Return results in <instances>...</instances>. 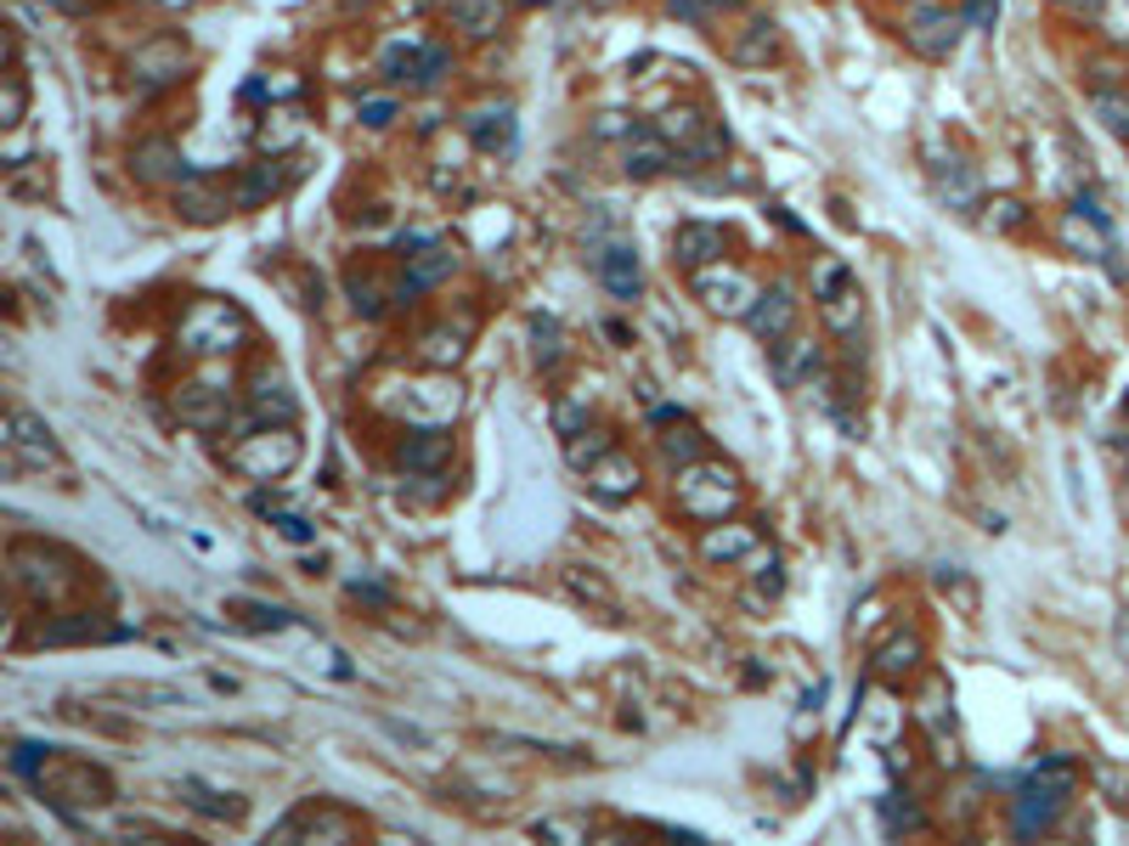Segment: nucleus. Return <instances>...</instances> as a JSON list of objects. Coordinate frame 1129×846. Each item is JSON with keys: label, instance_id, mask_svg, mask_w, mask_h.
<instances>
[{"label": "nucleus", "instance_id": "f257e3e1", "mask_svg": "<svg viewBox=\"0 0 1129 846\" xmlns=\"http://www.w3.org/2000/svg\"><path fill=\"white\" fill-rule=\"evenodd\" d=\"M1073 784H1078L1073 762H1062V757L1040 762L1034 773L1022 779V790H1016V807H1011V829H1016V835H1040V829H1051V824L1062 818V807H1067Z\"/></svg>", "mask_w": 1129, "mask_h": 846}, {"label": "nucleus", "instance_id": "f03ea898", "mask_svg": "<svg viewBox=\"0 0 1129 846\" xmlns=\"http://www.w3.org/2000/svg\"><path fill=\"white\" fill-rule=\"evenodd\" d=\"M741 503V480L723 463H690L678 474V508L701 520V525H723V514Z\"/></svg>", "mask_w": 1129, "mask_h": 846}, {"label": "nucleus", "instance_id": "7ed1b4c3", "mask_svg": "<svg viewBox=\"0 0 1129 846\" xmlns=\"http://www.w3.org/2000/svg\"><path fill=\"white\" fill-rule=\"evenodd\" d=\"M243 339H249V317L226 300H199L181 317V344L192 356H226Z\"/></svg>", "mask_w": 1129, "mask_h": 846}, {"label": "nucleus", "instance_id": "20e7f679", "mask_svg": "<svg viewBox=\"0 0 1129 846\" xmlns=\"http://www.w3.org/2000/svg\"><path fill=\"white\" fill-rule=\"evenodd\" d=\"M226 463L243 474V480H283L294 463H300V440L288 435V424H266V429H255V435H243L232 452H226Z\"/></svg>", "mask_w": 1129, "mask_h": 846}, {"label": "nucleus", "instance_id": "39448f33", "mask_svg": "<svg viewBox=\"0 0 1129 846\" xmlns=\"http://www.w3.org/2000/svg\"><path fill=\"white\" fill-rule=\"evenodd\" d=\"M7 463L23 469V474H45V469H57V474H63V452H57L52 429L34 424L23 407L7 413Z\"/></svg>", "mask_w": 1129, "mask_h": 846}, {"label": "nucleus", "instance_id": "423d86ee", "mask_svg": "<svg viewBox=\"0 0 1129 846\" xmlns=\"http://www.w3.org/2000/svg\"><path fill=\"white\" fill-rule=\"evenodd\" d=\"M690 282L706 300V311H717V317H752V306L763 300V288L741 266H701V271H690Z\"/></svg>", "mask_w": 1129, "mask_h": 846}, {"label": "nucleus", "instance_id": "0eeeda50", "mask_svg": "<svg viewBox=\"0 0 1129 846\" xmlns=\"http://www.w3.org/2000/svg\"><path fill=\"white\" fill-rule=\"evenodd\" d=\"M226 407H232L226 384H210V378H192V384H181V395H175V413H181V424H192V429H221V424H226Z\"/></svg>", "mask_w": 1129, "mask_h": 846}, {"label": "nucleus", "instance_id": "6e6552de", "mask_svg": "<svg viewBox=\"0 0 1129 846\" xmlns=\"http://www.w3.org/2000/svg\"><path fill=\"white\" fill-rule=\"evenodd\" d=\"M746 328H752L763 344H785V339H791V328H797V300H791V288H785V282L763 288V300L752 306Z\"/></svg>", "mask_w": 1129, "mask_h": 846}, {"label": "nucleus", "instance_id": "1a4fd4ad", "mask_svg": "<svg viewBox=\"0 0 1129 846\" xmlns=\"http://www.w3.org/2000/svg\"><path fill=\"white\" fill-rule=\"evenodd\" d=\"M328 835V840H356V818L345 813V807H300V813H288L283 824H277V840H288V835Z\"/></svg>", "mask_w": 1129, "mask_h": 846}, {"label": "nucleus", "instance_id": "9d476101", "mask_svg": "<svg viewBox=\"0 0 1129 846\" xmlns=\"http://www.w3.org/2000/svg\"><path fill=\"white\" fill-rule=\"evenodd\" d=\"M294 413H300V401L288 395V378H283V373H271V367H266V373H255V389H249V418H255V424H271V418H277V424H294Z\"/></svg>", "mask_w": 1129, "mask_h": 846}, {"label": "nucleus", "instance_id": "9b49d317", "mask_svg": "<svg viewBox=\"0 0 1129 846\" xmlns=\"http://www.w3.org/2000/svg\"><path fill=\"white\" fill-rule=\"evenodd\" d=\"M672 255L690 266V271H701V266L723 260V232L706 226V221H683V226L672 232Z\"/></svg>", "mask_w": 1129, "mask_h": 846}, {"label": "nucleus", "instance_id": "f8f14e48", "mask_svg": "<svg viewBox=\"0 0 1129 846\" xmlns=\"http://www.w3.org/2000/svg\"><path fill=\"white\" fill-rule=\"evenodd\" d=\"M226 210H232V197H226L215 181L187 175V181L175 186V215H181V221H221Z\"/></svg>", "mask_w": 1129, "mask_h": 846}, {"label": "nucleus", "instance_id": "ddd939ff", "mask_svg": "<svg viewBox=\"0 0 1129 846\" xmlns=\"http://www.w3.org/2000/svg\"><path fill=\"white\" fill-rule=\"evenodd\" d=\"M136 79L141 85H170V79H181V68H187V52L175 40H147L141 52H136Z\"/></svg>", "mask_w": 1129, "mask_h": 846}, {"label": "nucleus", "instance_id": "4468645a", "mask_svg": "<svg viewBox=\"0 0 1129 846\" xmlns=\"http://www.w3.org/2000/svg\"><path fill=\"white\" fill-rule=\"evenodd\" d=\"M587 485H594V491L605 496V503H621V496H632V491H638V469H632V463L616 452V446H610V452H605L599 463H587Z\"/></svg>", "mask_w": 1129, "mask_h": 846}, {"label": "nucleus", "instance_id": "2eb2a0df", "mask_svg": "<svg viewBox=\"0 0 1129 846\" xmlns=\"http://www.w3.org/2000/svg\"><path fill=\"white\" fill-rule=\"evenodd\" d=\"M955 40H960V18L949 12H915V29H909V45L926 57H949L955 52Z\"/></svg>", "mask_w": 1129, "mask_h": 846}, {"label": "nucleus", "instance_id": "dca6fc26", "mask_svg": "<svg viewBox=\"0 0 1129 846\" xmlns=\"http://www.w3.org/2000/svg\"><path fill=\"white\" fill-rule=\"evenodd\" d=\"M130 170L141 175V181H187V164H181V153L170 141H141L136 153H130Z\"/></svg>", "mask_w": 1129, "mask_h": 846}, {"label": "nucleus", "instance_id": "f3484780", "mask_svg": "<svg viewBox=\"0 0 1129 846\" xmlns=\"http://www.w3.org/2000/svg\"><path fill=\"white\" fill-rule=\"evenodd\" d=\"M672 164V141L661 136V130H632V141H627V175H661Z\"/></svg>", "mask_w": 1129, "mask_h": 846}, {"label": "nucleus", "instance_id": "a211bd4d", "mask_svg": "<svg viewBox=\"0 0 1129 846\" xmlns=\"http://www.w3.org/2000/svg\"><path fill=\"white\" fill-rule=\"evenodd\" d=\"M413 266H407V282H402V300L407 293H418V288H429V282H440V277H452L458 271V255L447 243H429L424 255H407Z\"/></svg>", "mask_w": 1129, "mask_h": 846}, {"label": "nucleus", "instance_id": "6ab92c4d", "mask_svg": "<svg viewBox=\"0 0 1129 846\" xmlns=\"http://www.w3.org/2000/svg\"><path fill=\"white\" fill-rule=\"evenodd\" d=\"M599 277H605V288L616 293V300H638V255L627 243H610L599 255Z\"/></svg>", "mask_w": 1129, "mask_h": 846}, {"label": "nucleus", "instance_id": "aec40b11", "mask_svg": "<svg viewBox=\"0 0 1129 846\" xmlns=\"http://www.w3.org/2000/svg\"><path fill=\"white\" fill-rule=\"evenodd\" d=\"M469 136L486 153H509L514 147V108H475L469 114Z\"/></svg>", "mask_w": 1129, "mask_h": 846}, {"label": "nucleus", "instance_id": "412c9836", "mask_svg": "<svg viewBox=\"0 0 1129 846\" xmlns=\"http://www.w3.org/2000/svg\"><path fill=\"white\" fill-rule=\"evenodd\" d=\"M447 458H452V435H447V429H418V435L402 446V463L418 469V474H435Z\"/></svg>", "mask_w": 1129, "mask_h": 846}, {"label": "nucleus", "instance_id": "4be33fe9", "mask_svg": "<svg viewBox=\"0 0 1129 846\" xmlns=\"http://www.w3.org/2000/svg\"><path fill=\"white\" fill-rule=\"evenodd\" d=\"M752 547H757V531H746V525H728V531L712 525V531L701 536V554H706L712 565H717V559H746Z\"/></svg>", "mask_w": 1129, "mask_h": 846}, {"label": "nucleus", "instance_id": "5701e85b", "mask_svg": "<svg viewBox=\"0 0 1129 846\" xmlns=\"http://www.w3.org/2000/svg\"><path fill=\"white\" fill-rule=\"evenodd\" d=\"M915 661H920V638H915V632H909V638L898 632L887 650H875V672H881V677H909Z\"/></svg>", "mask_w": 1129, "mask_h": 846}, {"label": "nucleus", "instance_id": "b1692460", "mask_svg": "<svg viewBox=\"0 0 1129 846\" xmlns=\"http://www.w3.org/2000/svg\"><path fill=\"white\" fill-rule=\"evenodd\" d=\"M226 610H232V621H237V627H249V632H277V627H288V610H283V604H255V599H232Z\"/></svg>", "mask_w": 1129, "mask_h": 846}, {"label": "nucleus", "instance_id": "393cba45", "mask_svg": "<svg viewBox=\"0 0 1129 846\" xmlns=\"http://www.w3.org/2000/svg\"><path fill=\"white\" fill-rule=\"evenodd\" d=\"M458 356H464V333H424L418 339V362L424 367H458Z\"/></svg>", "mask_w": 1129, "mask_h": 846}, {"label": "nucleus", "instance_id": "a878e982", "mask_svg": "<svg viewBox=\"0 0 1129 846\" xmlns=\"http://www.w3.org/2000/svg\"><path fill=\"white\" fill-rule=\"evenodd\" d=\"M271 192H277V164H255L249 175L237 181V192H232V204H237V210H255L260 197H271Z\"/></svg>", "mask_w": 1129, "mask_h": 846}, {"label": "nucleus", "instance_id": "bb28decb", "mask_svg": "<svg viewBox=\"0 0 1129 846\" xmlns=\"http://www.w3.org/2000/svg\"><path fill=\"white\" fill-rule=\"evenodd\" d=\"M452 18H458L469 34H492L498 18H503V7H498V0H452Z\"/></svg>", "mask_w": 1129, "mask_h": 846}, {"label": "nucleus", "instance_id": "cd10ccee", "mask_svg": "<svg viewBox=\"0 0 1129 846\" xmlns=\"http://www.w3.org/2000/svg\"><path fill=\"white\" fill-rule=\"evenodd\" d=\"M181 795H187V802L199 807V813H210V818H243V802H210L215 790H204V784H192V779L181 784Z\"/></svg>", "mask_w": 1129, "mask_h": 846}, {"label": "nucleus", "instance_id": "c85d7f7f", "mask_svg": "<svg viewBox=\"0 0 1129 846\" xmlns=\"http://www.w3.org/2000/svg\"><path fill=\"white\" fill-rule=\"evenodd\" d=\"M418 63H424V52H413V45H390V52H384V74L390 79H407V74L418 79Z\"/></svg>", "mask_w": 1129, "mask_h": 846}, {"label": "nucleus", "instance_id": "c756f323", "mask_svg": "<svg viewBox=\"0 0 1129 846\" xmlns=\"http://www.w3.org/2000/svg\"><path fill=\"white\" fill-rule=\"evenodd\" d=\"M560 356H565L560 328H554V322H536V362H543V367H560Z\"/></svg>", "mask_w": 1129, "mask_h": 846}, {"label": "nucleus", "instance_id": "7c9ffc66", "mask_svg": "<svg viewBox=\"0 0 1129 846\" xmlns=\"http://www.w3.org/2000/svg\"><path fill=\"white\" fill-rule=\"evenodd\" d=\"M881 813H887V829H926V818H920V807L915 802H881Z\"/></svg>", "mask_w": 1129, "mask_h": 846}, {"label": "nucleus", "instance_id": "2f4dec72", "mask_svg": "<svg viewBox=\"0 0 1129 846\" xmlns=\"http://www.w3.org/2000/svg\"><path fill=\"white\" fill-rule=\"evenodd\" d=\"M440 74H447V52H440V45H429L424 63H418V85H435Z\"/></svg>", "mask_w": 1129, "mask_h": 846}, {"label": "nucleus", "instance_id": "473e14b6", "mask_svg": "<svg viewBox=\"0 0 1129 846\" xmlns=\"http://www.w3.org/2000/svg\"><path fill=\"white\" fill-rule=\"evenodd\" d=\"M277 531H283L288 542H311V536H317V525H311V520H300V514H283V520H277Z\"/></svg>", "mask_w": 1129, "mask_h": 846}, {"label": "nucleus", "instance_id": "72a5a7b5", "mask_svg": "<svg viewBox=\"0 0 1129 846\" xmlns=\"http://www.w3.org/2000/svg\"><path fill=\"white\" fill-rule=\"evenodd\" d=\"M18 119H23V79L7 74V125H18Z\"/></svg>", "mask_w": 1129, "mask_h": 846}, {"label": "nucleus", "instance_id": "f704fd0d", "mask_svg": "<svg viewBox=\"0 0 1129 846\" xmlns=\"http://www.w3.org/2000/svg\"><path fill=\"white\" fill-rule=\"evenodd\" d=\"M536 835H587L582 818H548V824H536Z\"/></svg>", "mask_w": 1129, "mask_h": 846}, {"label": "nucleus", "instance_id": "c9c22d12", "mask_svg": "<svg viewBox=\"0 0 1129 846\" xmlns=\"http://www.w3.org/2000/svg\"><path fill=\"white\" fill-rule=\"evenodd\" d=\"M362 119H368V125H390V119H396V108H390V103H368Z\"/></svg>", "mask_w": 1129, "mask_h": 846}, {"label": "nucleus", "instance_id": "e433bc0d", "mask_svg": "<svg viewBox=\"0 0 1129 846\" xmlns=\"http://www.w3.org/2000/svg\"><path fill=\"white\" fill-rule=\"evenodd\" d=\"M672 12H683V18L695 23V18H701V0H672Z\"/></svg>", "mask_w": 1129, "mask_h": 846}]
</instances>
